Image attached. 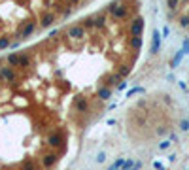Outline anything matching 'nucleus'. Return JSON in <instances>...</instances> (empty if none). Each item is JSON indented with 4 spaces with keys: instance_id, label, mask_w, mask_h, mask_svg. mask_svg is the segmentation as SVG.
Masks as SVG:
<instances>
[{
    "instance_id": "c85d7f7f",
    "label": "nucleus",
    "mask_w": 189,
    "mask_h": 170,
    "mask_svg": "<svg viewBox=\"0 0 189 170\" xmlns=\"http://www.w3.org/2000/svg\"><path fill=\"white\" fill-rule=\"evenodd\" d=\"M187 51H189V40L185 38L184 40V53H187Z\"/></svg>"
},
{
    "instance_id": "f3484780",
    "label": "nucleus",
    "mask_w": 189,
    "mask_h": 170,
    "mask_svg": "<svg viewBox=\"0 0 189 170\" xmlns=\"http://www.w3.org/2000/svg\"><path fill=\"white\" fill-rule=\"evenodd\" d=\"M104 25H106V17H104V15H97V17H95V27L102 28Z\"/></svg>"
},
{
    "instance_id": "bb28decb",
    "label": "nucleus",
    "mask_w": 189,
    "mask_h": 170,
    "mask_svg": "<svg viewBox=\"0 0 189 170\" xmlns=\"http://www.w3.org/2000/svg\"><path fill=\"white\" fill-rule=\"evenodd\" d=\"M168 146H170V140H165V142H161V144H159V149H167Z\"/></svg>"
},
{
    "instance_id": "9b49d317",
    "label": "nucleus",
    "mask_w": 189,
    "mask_h": 170,
    "mask_svg": "<svg viewBox=\"0 0 189 170\" xmlns=\"http://www.w3.org/2000/svg\"><path fill=\"white\" fill-rule=\"evenodd\" d=\"M97 96L102 100H108L110 96H112V87H108V85H104V87H99L97 89Z\"/></svg>"
},
{
    "instance_id": "cd10ccee",
    "label": "nucleus",
    "mask_w": 189,
    "mask_h": 170,
    "mask_svg": "<svg viewBox=\"0 0 189 170\" xmlns=\"http://www.w3.org/2000/svg\"><path fill=\"white\" fill-rule=\"evenodd\" d=\"M153 168H155V170H165V168H163V165H161L159 161H155V163H153Z\"/></svg>"
},
{
    "instance_id": "4be33fe9",
    "label": "nucleus",
    "mask_w": 189,
    "mask_h": 170,
    "mask_svg": "<svg viewBox=\"0 0 189 170\" xmlns=\"http://www.w3.org/2000/svg\"><path fill=\"white\" fill-rule=\"evenodd\" d=\"M134 165H136V163L132 161V159H129V161H125V165H123V170H131Z\"/></svg>"
},
{
    "instance_id": "dca6fc26",
    "label": "nucleus",
    "mask_w": 189,
    "mask_h": 170,
    "mask_svg": "<svg viewBox=\"0 0 189 170\" xmlns=\"http://www.w3.org/2000/svg\"><path fill=\"white\" fill-rule=\"evenodd\" d=\"M80 25H83L85 28H93V27H95V17H85V19H81Z\"/></svg>"
},
{
    "instance_id": "f03ea898",
    "label": "nucleus",
    "mask_w": 189,
    "mask_h": 170,
    "mask_svg": "<svg viewBox=\"0 0 189 170\" xmlns=\"http://www.w3.org/2000/svg\"><path fill=\"white\" fill-rule=\"evenodd\" d=\"M66 36L72 38V40H81V38L85 36V27H83V25H74V27L68 28Z\"/></svg>"
},
{
    "instance_id": "412c9836",
    "label": "nucleus",
    "mask_w": 189,
    "mask_h": 170,
    "mask_svg": "<svg viewBox=\"0 0 189 170\" xmlns=\"http://www.w3.org/2000/svg\"><path fill=\"white\" fill-rule=\"evenodd\" d=\"M180 27L189 28V15H182L180 17Z\"/></svg>"
},
{
    "instance_id": "9d476101",
    "label": "nucleus",
    "mask_w": 189,
    "mask_h": 170,
    "mask_svg": "<svg viewBox=\"0 0 189 170\" xmlns=\"http://www.w3.org/2000/svg\"><path fill=\"white\" fill-rule=\"evenodd\" d=\"M159 47H161V34L159 30H153V38H151V53H159Z\"/></svg>"
},
{
    "instance_id": "7ed1b4c3",
    "label": "nucleus",
    "mask_w": 189,
    "mask_h": 170,
    "mask_svg": "<svg viewBox=\"0 0 189 170\" xmlns=\"http://www.w3.org/2000/svg\"><path fill=\"white\" fill-rule=\"evenodd\" d=\"M64 144V136L61 134V132H51L49 136H47V146H51V148H61Z\"/></svg>"
},
{
    "instance_id": "5701e85b",
    "label": "nucleus",
    "mask_w": 189,
    "mask_h": 170,
    "mask_svg": "<svg viewBox=\"0 0 189 170\" xmlns=\"http://www.w3.org/2000/svg\"><path fill=\"white\" fill-rule=\"evenodd\" d=\"M142 91H144L142 87H134V89H131L129 93H127V96H132V94H136V93H142Z\"/></svg>"
},
{
    "instance_id": "393cba45",
    "label": "nucleus",
    "mask_w": 189,
    "mask_h": 170,
    "mask_svg": "<svg viewBox=\"0 0 189 170\" xmlns=\"http://www.w3.org/2000/svg\"><path fill=\"white\" fill-rule=\"evenodd\" d=\"M104 161H106V153L100 151L99 155H97V163H104Z\"/></svg>"
},
{
    "instance_id": "4468645a",
    "label": "nucleus",
    "mask_w": 189,
    "mask_h": 170,
    "mask_svg": "<svg viewBox=\"0 0 189 170\" xmlns=\"http://www.w3.org/2000/svg\"><path fill=\"white\" fill-rule=\"evenodd\" d=\"M129 45H131L132 49H140V47H142V36H132Z\"/></svg>"
},
{
    "instance_id": "0eeeda50",
    "label": "nucleus",
    "mask_w": 189,
    "mask_h": 170,
    "mask_svg": "<svg viewBox=\"0 0 189 170\" xmlns=\"http://www.w3.org/2000/svg\"><path fill=\"white\" fill-rule=\"evenodd\" d=\"M55 19H57V15H55L53 11H45V13L40 17V25L42 27H51L55 23Z\"/></svg>"
},
{
    "instance_id": "1a4fd4ad",
    "label": "nucleus",
    "mask_w": 189,
    "mask_h": 170,
    "mask_svg": "<svg viewBox=\"0 0 189 170\" xmlns=\"http://www.w3.org/2000/svg\"><path fill=\"white\" fill-rule=\"evenodd\" d=\"M112 15H113V19H125L127 15H129V8H127V6L117 4V6H115V9L112 11Z\"/></svg>"
},
{
    "instance_id": "f257e3e1",
    "label": "nucleus",
    "mask_w": 189,
    "mask_h": 170,
    "mask_svg": "<svg viewBox=\"0 0 189 170\" xmlns=\"http://www.w3.org/2000/svg\"><path fill=\"white\" fill-rule=\"evenodd\" d=\"M8 64L9 66L27 68V66H30V57L25 55V53H11V55H8Z\"/></svg>"
},
{
    "instance_id": "473e14b6",
    "label": "nucleus",
    "mask_w": 189,
    "mask_h": 170,
    "mask_svg": "<svg viewBox=\"0 0 189 170\" xmlns=\"http://www.w3.org/2000/svg\"><path fill=\"white\" fill-rule=\"evenodd\" d=\"M131 170H132V168H131Z\"/></svg>"
},
{
    "instance_id": "c756f323",
    "label": "nucleus",
    "mask_w": 189,
    "mask_h": 170,
    "mask_svg": "<svg viewBox=\"0 0 189 170\" xmlns=\"http://www.w3.org/2000/svg\"><path fill=\"white\" fill-rule=\"evenodd\" d=\"M72 13V9L70 8H66V9H63V17H68V15Z\"/></svg>"
},
{
    "instance_id": "f8f14e48",
    "label": "nucleus",
    "mask_w": 189,
    "mask_h": 170,
    "mask_svg": "<svg viewBox=\"0 0 189 170\" xmlns=\"http://www.w3.org/2000/svg\"><path fill=\"white\" fill-rule=\"evenodd\" d=\"M55 163H57V155H55V153H45V155H44V159H42V165H44L45 168L53 166Z\"/></svg>"
},
{
    "instance_id": "20e7f679",
    "label": "nucleus",
    "mask_w": 189,
    "mask_h": 170,
    "mask_svg": "<svg viewBox=\"0 0 189 170\" xmlns=\"http://www.w3.org/2000/svg\"><path fill=\"white\" fill-rule=\"evenodd\" d=\"M129 30H131L132 36H140L142 32H144V19H142V17H136L134 21L131 23V28H129Z\"/></svg>"
},
{
    "instance_id": "a878e982",
    "label": "nucleus",
    "mask_w": 189,
    "mask_h": 170,
    "mask_svg": "<svg viewBox=\"0 0 189 170\" xmlns=\"http://www.w3.org/2000/svg\"><path fill=\"white\" fill-rule=\"evenodd\" d=\"M113 165H115L117 168H123V165H125V159H123V157H119V159H117V161L113 163Z\"/></svg>"
},
{
    "instance_id": "b1692460",
    "label": "nucleus",
    "mask_w": 189,
    "mask_h": 170,
    "mask_svg": "<svg viewBox=\"0 0 189 170\" xmlns=\"http://www.w3.org/2000/svg\"><path fill=\"white\" fill-rule=\"evenodd\" d=\"M182 53H184V51H178V55H176V57H174V61H172V66H176V64H178V63L182 61Z\"/></svg>"
},
{
    "instance_id": "2f4dec72",
    "label": "nucleus",
    "mask_w": 189,
    "mask_h": 170,
    "mask_svg": "<svg viewBox=\"0 0 189 170\" xmlns=\"http://www.w3.org/2000/svg\"><path fill=\"white\" fill-rule=\"evenodd\" d=\"M78 2H80V0H70V4H72V6H76Z\"/></svg>"
},
{
    "instance_id": "6e6552de",
    "label": "nucleus",
    "mask_w": 189,
    "mask_h": 170,
    "mask_svg": "<svg viewBox=\"0 0 189 170\" xmlns=\"http://www.w3.org/2000/svg\"><path fill=\"white\" fill-rule=\"evenodd\" d=\"M0 76L4 78L6 81H15V78H17L11 66H2V68H0Z\"/></svg>"
},
{
    "instance_id": "2eb2a0df",
    "label": "nucleus",
    "mask_w": 189,
    "mask_h": 170,
    "mask_svg": "<svg viewBox=\"0 0 189 170\" xmlns=\"http://www.w3.org/2000/svg\"><path fill=\"white\" fill-rule=\"evenodd\" d=\"M117 74H119L121 78H127L129 74H131V66H129V64H121L119 70H117Z\"/></svg>"
},
{
    "instance_id": "7c9ffc66",
    "label": "nucleus",
    "mask_w": 189,
    "mask_h": 170,
    "mask_svg": "<svg viewBox=\"0 0 189 170\" xmlns=\"http://www.w3.org/2000/svg\"><path fill=\"white\" fill-rule=\"evenodd\" d=\"M108 170H119V168H117V166H115V165H112V166H110V168H108Z\"/></svg>"
},
{
    "instance_id": "6ab92c4d",
    "label": "nucleus",
    "mask_w": 189,
    "mask_h": 170,
    "mask_svg": "<svg viewBox=\"0 0 189 170\" xmlns=\"http://www.w3.org/2000/svg\"><path fill=\"white\" fill-rule=\"evenodd\" d=\"M178 4H180V0H167V6H168V9H170V11H176Z\"/></svg>"
},
{
    "instance_id": "ddd939ff",
    "label": "nucleus",
    "mask_w": 189,
    "mask_h": 170,
    "mask_svg": "<svg viewBox=\"0 0 189 170\" xmlns=\"http://www.w3.org/2000/svg\"><path fill=\"white\" fill-rule=\"evenodd\" d=\"M119 81H121V76H119L117 72L106 78V85H108V87H113V85H117V87H119Z\"/></svg>"
},
{
    "instance_id": "aec40b11",
    "label": "nucleus",
    "mask_w": 189,
    "mask_h": 170,
    "mask_svg": "<svg viewBox=\"0 0 189 170\" xmlns=\"http://www.w3.org/2000/svg\"><path fill=\"white\" fill-rule=\"evenodd\" d=\"M6 47H9V38L8 36H2L0 38V49H6Z\"/></svg>"
},
{
    "instance_id": "39448f33",
    "label": "nucleus",
    "mask_w": 189,
    "mask_h": 170,
    "mask_svg": "<svg viewBox=\"0 0 189 170\" xmlns=\"http://www.w3.org/2000/svg\"><path fill=\"white\" fill-rule=\"evenodd\" d=\"M34 30H36V23H27L25 27H21V30H19L17 36L21 38V40H25V38H28Z\"/></svg>"
},
{
    "instance_id": "423d86ee",
    "label": "nucleus",
    "mask_w": 189,
    "mask_h": 170,
    "mask_svg": "<svg viewBox=\"0 0 189 170\" xmlns=\"http://www.w3.org/2000/svg\"><path fill=\"white\" fill-rule=\"evenodd\" d=\"M74 108H76L78 112H87L89 110V100L85 96H76L74 98Z\"/></svg>"
},
{
    "instance_id": "a211bd4d",
    "label": "nucleus",
    "mask_w": 189,
    "mask_h": 170,
    "mask_svg": "<svg viewBox=\"0 0 189 170\" xmlns=\"http://www.w3.org/2000/svg\"><path fill=\"white\" fill-rule=\"evenodd\" d=\"M23 170H40V168L34 166V163H32V161H25V163H23Z\"/></svg>"
}]
</instances>
